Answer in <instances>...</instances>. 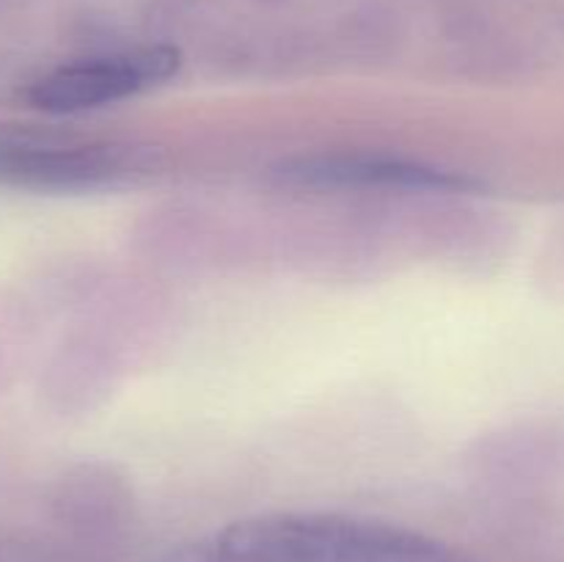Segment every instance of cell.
<instances>
[{
    "label": "cell",
    "instance_id": "cell-1",
    "mask_svg": "<svg viewBox=\"0 0 564 562\" xmlns=\"http://www.w3.org/2000/svg\"><path fill=\"white\" fill-rule=\"evenodd\" d=\"M185 562H471L416 529L339 512H270L229 523Z\"/></svg>",
    "mask_w": 564,
    "mask_h": 562
},
{
    "label": "cell",
    "instance_id": "cell-2",
    "mask_svg": "<svg viewBox=\"0 0 564 562\" xmlns=\"http://www.w3.org/2000/svg\"><path fill=\"white\" fill-rule=\"evenodd\" d=\"M180 69L174 47H138L55 66L28 88V102L47 114H80L121 102L169 80Z\"/></svg>",
    "mask_w": 564,
    "mask_h": 562
},
{
    "label": "cell",
    "instance_id": "cell-3",
    "mask_svg": "<svg viewBox=\"0 0 564 562\" xmlns=\"http://www.w3.org/2000/svg\"><path fill=\"white\" fill-rule=\"evenodd\" d=\"M121 174H127V154L116 147L0 130V185L88 191Z\"/></svg>",
    "mask_w": 564,
    "mask_h": 562
},
{
    "label": "cell",
    "instance_id": "cell-4",
    "mask_svg": "<svg viewBox=\"0 0 564 562\" xmlns=\"http://www.w3.org/2000/svg\"><path fill=\"white\" fill-rule=\"evenodd\" d=\"M281 180L306 187H397V191H455L463 176L408 160L367 154H319L281 165Z\"/></svg>",
    "mask_w": 564,
    "mask_h": 562
}]
</instances>
